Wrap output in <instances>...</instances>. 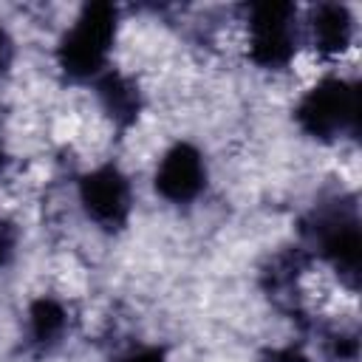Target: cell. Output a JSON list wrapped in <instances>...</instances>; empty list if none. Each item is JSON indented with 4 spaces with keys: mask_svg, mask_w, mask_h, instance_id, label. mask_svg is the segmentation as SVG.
I'll return each mask as SVG.
<instances>
[{
    "mask_svg": "<svg viewBox=\"0 0 362 362\" xmlns=\"http://www.w3.org/2000/svg\"><path fill=\"white\" fill-rule=\"evenodd\" d=\"M308 37H311V45L320 54H325V57L342 54L351 45V37H354L351 11L339 3H320L317 8H311Z\"/></svg>",
    "mask_w": 362,
    "mask_h": 362,
    "instance_id": "52a82bcc",
    "label": "cell"
},
{
    "mask_svg": "<svg viewBox=\"0 0 362 362\" xmlns=\"http://www.w3.org/2000/svg\"><path fill=\"white\" fill-rule=\"evenodd\" d=\"M206 184V164H204V156L181 141V144H173L158 167H156V192L161 198H167L170 204H189L201 195Z\"/></svg>",
    "mask_w": 362,
    "mask_h": 362,
    "instance_id": "8992f818",
    "label": "cell"
},
{
    "mask_svg": "<svg viewBox=\"0 0 362 362\" xmlns=\"http://www.w3.org/2000/svg\"><path fill=\"white\" fill-rule=\"evenodd\" d=\"M14 243H17V235H14V226L8 221L0 218V266L8 263V257L14 255Z\"/></svg>",
    "mask_w": 362,
    "mask_h": 362,
    "instance_id": "30bf717a",
    "label": "cell"
},
{
    "mask_svg": "<svg viewBox=\"0 0 362 362\" xmlns=\"http://www.w3.org/2000/svg\"><path fill=\"white\" fill-rule=\"evenodd\" d=\"M266 362H308V356H303L297 348H280V351H274Z\"/></svg>",
    "mask_w": 362,
    "mask_h": 362,
    "instance_id": "7c38bea8",
    "label": "cell"
},
{
    "mask_svg": "<svg viewBox=\"0 0 362 362\" xmlns=\"http://www.w3.org/2000/svg\"><path fill=\"white\" fill-rule=\"evenodd\" d=\"M93 82H96V96H99L105 113H107L116 124H130V122H136V116H139V110H141V96H139V88H136L124 74L105 71V74L96 76Z\"/></svg>",
    "mask_w": 362,
    "mask_h": 362,
    "instance_id": "ba28073f",
    "label": "cell"
},
{
    "mask_svg": "<svg viewBox=\"0 0 362 362\" xmlns=\"http://www.w3.org/2000/svg\"><path fill=\"white\" fill-rule=\"evenodd\" d=\"M79 204L102 229H119L130 215V184L116 167H96L79 181Z\"/></svg>",
    "mask_w": 362,
    "mask_h": 362,
    "instance_id": "5b68a950",
    "label": "cell"
},
{
    "mask_svg": "<svg viewBox=\"0 0 362 362\" xmlns=\"http://www.w3.org/2000/svg\"><path fill=\"white\" fill-rule=\"evenodd\" d=\"M124 362H164V354H161V351H156V348H144V351L130 354Z\"/></svg>",
    "mask_w": 362,
    "mask_h": 362,
    "instance_id": "4fadbf2b",
    "label": "cell"
},
{
    "mask_svg": "<svg viewBox=\"0 0 362 362\" xmlns=\"http://www.w3.org/2000/svg\"><path fill=\"white\" fill-rule=\"evenodd\" d=\"M294 6L257 3L249 8V54L260 68H286L297 48Z\"/></svg>",
    "mask_w": 362,
    "mask_h": 362,
    "instance_id": "277c9868",
    "label": "cell"
},
{
    "mask_svg": "<svg viewBox=\"0 0 362 362\" xmlns=\"http://www.w3.org/2000/svg\"><path fill=\"white\" fill-rule=\"evenodd\" d=\"M68 328V311L51 297H40L28 308V339L40 348H51L62 339Z\"/></svg>",
    "mask_w": 362,
    "mask_h": 362,
    "instance_id": "9c48e42d",
    "label": "cell"
},
{
    "mask_svg": "<svg viewBox=\"0 0 362 362\" xmlns=\"http://www.w3.org/2000/svg\"><path fill=\"white\" fill-rule=\"evenodd\" d=\"M294 116L314 139L328 141L342 133H354L359 122V90L339 76H325L311 90H305Z\"/></svg>",
    "mask_w": 362,
    "mask_h": 362,
    "instance_id": "7a4b0ae2",
    "label": "cell"
},
{
    "mask_svg": "<svg viewBox=\"0 0 362 362\" xmlns=\"http://www.w3.org/2000/svg\"><path fill=\"white\" fill-rule=\"evenodd\" d=\"M311 246L331 263L339 280L354 288L359 280V218L351 204H334L314 212L308 223Z\"/></svg>",
    "mask_w": 362,
    "mask_h": 362,
    "instance_id": "3957f363",
    "label": "cell"
},
{
    "mask_svg": "<svg viewBox=\"0 0 362 362\" xmlns=\"http://www.w3.org/2000/svg\"><path fill=\"white\" fill-rule=\"evenodd\" d=\"M116 40V6L88 3L74 25L59 40V68L71 79H96L107 68V54Z\"/></svg>",
    "mask_w": 362,
    "mask_h": 362,
    "instance_id": "6da1fadb",
    "label": "cell"
},
{
    "mask_svg": "<svg viewBox=\"0 0 362 362\" xmlns=\"http://www.w3.org/2000/svg\"><path fill=\"white\" fill-rule=\"evenodd\" d=\"M11 54H14V45H11V37L6 34V28L0 25V74L11 65Z\"/></svg>",
    "mask_w": 362,
    "mask_h": 362,
    "instance_id": "8fae6325",
    "label": "cell"
}]
</instances>
